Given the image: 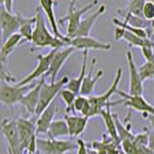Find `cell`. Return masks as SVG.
<instances>
[{
  "label": "cell",
  "instance_id": "41",
  "mask_svg": "<svg viewBox=\"0 0 154 154\" xmlns=\"http://www.w3.org/2000/svg\"><path fill=\"white\" fill-rule=\"evenodd\" d=\"M119 154H125L123 151H122V148H120V150H119Z\"/></svg>",
  "mask_w": 154,
  "mask_h": 154
},
{
  "label": "cell",
  "instance_id": "26",
  "mask_svg": "<svg viewBox=\"0 0 154 154\" xmlns=\"http://www.w3.org/2000/svg\"><path fill=\"white\" fill-rule=\"evenodd\" d=\"M36 18L35 17H24L23 21L21 23L20 27H19L18 33L20 34L23 41L31 42L32 40V35H33V30H34V25H35Z\"/></svg>",
  "mask_w": 154,
  "mask_h": 154
},
{
  "label": "cell",
  "instance_id": "6",
  "mask_svg": "<svg viewBox=\"0 0 154 154\" xmlns=\"http://www.w3.org/2000/svg\"><path fill=\"white\" fill-rule=\"evenodd\" d=\"M35 86V84H30L26 86H18L12 85L11 83L1 82L0 85V103L7 106V107H13L20 101L27 91Z\"/></svg>",
  "mask_w": 154,
  "mask_h": 154
},
{
  "label": "cell",
  "instance_id": "27",
  "mask_svg": "<svg viewBox=\"0 0 154 154\" xmlns=\"http://www.w3.org/2000/svg\"><path fill=\"white\" fill-rule=\"evenodd\" d=\"M144 0H129L127 7L122 10H118V14L120 16L123 14H131L133 16L143 17V7L144 4Z\"/></svg>",
  "mask_w": 154,
  "mask_h": 154
},
{
  "label": "cell",
  "instance_id": "25",
  "mask_svg": "<svg viewBox=\"0 0 154 154\" xmlns=\"http://www.w3.org/2000/svg\"><path fill=\"white\" fill-rule=\"evenodd\" d=\"M23 41V38L21 37V35L19 33L14 34L13 36H11L10 38H8L6 41L3 42V45L0 48V54H1L2 58L6 61L7 58L12 54V52L16 49V47L21 43Z\"/></svg>",
  "mask_w": 154,
  "mask_h": 154
},
{
  "label": "cell",
  "instance_id": "7",
  "mask_svg": "<svg viewBox=\"0 0 154 154\" xmlns=\"http://www.w3.org/2000/svg\"><path fill=\"white\" fill-rule=\"evenodd\" d=\"M24 17L20 14L8 12L4 7L0 8V37L3 42L14 34L18 33Z\"/></svg>",
  "mask_w": 154,
  "mask_h": 154
},
{
  "label": "cell",
  "instance_id": "11",
  "mask_svg": "<svg viewBox=\"0 0 154 154\" xmlns=\"http://www.w3.org/2000/svg\"><path fill=\"white\" fill-rule=\"evenodd\" d=\"M116 94H118L122 97V104L126 107L131 108L137 112L142 113L143 116H146L147 118L148 115H154V106L148 103L147 101L143 98V95H131L129 94L124 93V91L117 90Z\"/></svg>",
  "mask_w": 154,
  "mask_h": 154
},
{
  "label": "cell",
  "instance_id": "30",
  "mask_svg": "<svg viewBox=\"0 0 154 154\" xmlns=\"http://www.w3.org/2000/svg\"><path fill=\"white\" fill-rule=\"evenodd\" d=\"M140 76L143 81L154 78V59L150 61H146V63L138 69Z\"/></svg>",
  "mask_w": 154,
  "mask_h": 154
},
{
  "label": "cell",
  "instance_id": "12",
  "mask_svg": "<svg viewBox=\"0 0 154 154\" xmlns=\"http://www.w3.org/2000/svg\"><path fill=\"white\" fill-rule=\"evenodd\" d=\"M75 49L71 46H66L63 47L61 49H58L54 56L52 58L51 64L49 66V69L46 72V74L45 75V78H49L50 83H54L56 82V77L59 73V71L64 66L66 61L69 59V57L72 54Z\"/></svg>",
  "mask_w": 154,
  "mask_h": 154
},
{
  "label": "cell",
  "instance_id": "43",
  "mask_svg": "<svg viewBox=\"0 0 154 154\" xmlns=\"http://www.w3.org/2000/svg\"><path fill=\"white\" fill-rule=\"evenodd\" d=\"M150 1H152V2H153V3H154V0H150Z\"/></svg>",
  "mask_w": 154,
  "mask_h": 154
},
{
  "label": "cell",
  "instance_id": "2",
  "mask_svg": "<svg viewBox=\"0 0 154 154\" xmlns=\"http://www.w3.org/2000/svg\"><path fill=\"white\" fill-rule=\"evenodd\" d=\"M77 0H70L69 9H67V13L64 17H61L59 19V23L63 24L64 22H66V37L69 38H73L75 37V34L77 29H78L79 24L82 20V17L84 14L88 13L90 10L97 6L99 3V0H91L84 7L80 9L76 8Z\"/></svg>",
  "mask_w": 154,
  "mask_h": 154
},
{
  "label": "cell",
  "instance_id": "18",
  "mask_svg": "<svg viewBox=\"0 0 154 154\" xmlns=\"http://www.w3.org/2000/svg\"><path fill=\"white\" fill-rule=\"evenodd\" d=\"M38 3H40L41 10L46 16L48 21L50 23L53 35L56 38H61V40H67L69 38L63 35L59 30V27H58V22L56 20V16L54 12V7L57 4L55 0H38Z\"/></svg>",
  "mask_w": 154,
  "mask_h": 154
},
{
  "label": "cell",
  "instance_id": "23",
  "mask_svg": "<svg viewBox=\"0 0 154 154\" xmlns=\"http://www.w3.org/2000/svg\"><path fill=\"white\" fill-rule=\"evenodd\" d=\"M88 50H84L83 51V59H82V65H81V69L80 72L77 77H73V78H69L67 84L66 85V88L69 89V91H73L76 94H79L80 93V89H81V85L82 82H83L85 76L87 74V66H88Z\"/></svg>",
  "mask_w": 154,
  "mask_h": 154
},
{
  "label": "cell",
  "instance_id": "15",
  "mask_svg": "<svg viewBox=\"0 0 154 154\" xmlns=\"http://www.w3.org/2000/svg\"><path fill=\"white\" fill-rule=\"evenodd\" d=\"M95 64H96V60L95 59L91 60L89 72L86 74L83 82H82V85H81L79 94L86 96V97H90V96L94 95L95 85H96V83H97V81L103 76V70L102 69L97 70L96 71V73L94 75H93V71H94V69L95 66Z\"/></svg>",
  "mask_w": 154,
  "mask_h": 154
},
{
  "label": "cell",
  "instance_id": "35",
  "mask_svg": "<svg viewBox=\"0 0 154 154\" xmlns=\"http://www.w3.org/2000/svg\"><path fill=\"white\" fill-rule=\"evenodd\" d=\"M76 143H77V154H88L87 144L83 139H78Z\"/></svg>",
  "mask_w": 154,
  "mask_h": 154
},
{
  "label": "cell",
  "instance_id": "5",
  "mask_svg": "<svg viewBox=\"0 0 154 154\" xmlns=\"http://www.w3.org/2000/svg\"><path fill=\"white\" fill-rule=\"evenodd\" d=\"M122 69L119 67L116 72V76L113 80L112 85L107 90V91L99 95H91L89 97L90 102V113H89V119L93 118L94 116L100 115L102 110L106 107L108 102H110V98L114 94H116V91L119 89V84L122 80Z\"/></svg>",
  "mask_w": 154,
  "mask_h": 154
},
{
  "label": "cell",
  "instance_id": "14",
  "mask_svg": "<svg viewBox=\"0 0 154 154\" xmlns=\"http://www.w3.org/2000/svg\"><path fill=\"white\" fill-rule=\"evenodd\" d=\"M126 60L129 69V94L131 95H143V81L140 76L139 70L135 64L132 52L126 51Z\"/></svg>",
  "mask_w": 154,
  "mask_h": 154
},
{
  "label": "cell",
  "instance_id": "20",
  "mask_svg": "<svg viewBox=\"0 0 154 154\" xmlns=\"http://www.w3.org/2000/svg\"><path fill=\"white\" fill-rule=\"evenodd\" d=\"M115 40L116 41L124 40L130 46H135L139 48H142L144 45H148L154 43V42L150 40V38H140L137 35H135V34L128 32L119 27H116L115 29Z\"/></svg>",
  "mask_w": 154,
  "mask_h": 154
},
{
  "label": "cell",
  "instance_id": "16",
  "mask_svg": "<svg viewBox=\"0 0 154 154\" xmlns=\"http://www.w3.org/2000/svg\"><path fill=\"white\" fill-rule=\"evenodd\" d=\"M46 79L45 77H42V78L38 80V83L35 84V86L29 90L27 93L23 95V97L20 101V104L23 106V108L25 109L29 114L35 115L36 113V109L38 103V99H40V91L41 88Z\"/></svg>",
  "mask_w": 154,
  "mask_h": 154
},
{
  "label": "cell",
  "instance_id": "4",
  "mask_svg": "<svg viewBox=\"0 0 154 154\" xmlns=\"http://www.w3.org/2000/svg\"><path fill=\"white\" fill-rule=\"evenodd\" d=\"M69 78L67 76H64L60 80H58L54 83H47L46 80L43 82L40 91V99L36 109L35 115H40L46 107H48L53 101L55 100L57 94H60V91L64 89V87L67 84Z\"/></svg>",
  "mask_w": 154,
  "mask_h": 154
},
{
  "label": "cell",
  "instance_id": "33",
  "mask_svg": "<svg viewBox=\"0 0 154 154\" xmlns=\"http://www.w3.org/2000/svg\"><path fill=\"white\" fill-rule=\"evenodd\" d=\"M143 16L146 20H154V3L152 1H146L143 7Z\"/></svg>",
  "mask_w": 154,
  "mask_h": 154
},
{
  "label": "cell",
  "instance_id": "32",
  "mask_svg": "<svg viewBox=\"0 0 154 154\" xmlns=\"http://www.w3.org/2000/svg\"><path fill=\"white\" fill-rule=\"evenodd\" d=\"M0 81L1 82H6V83H16V78L10 73V72L6 69L5 66V60L2 58L1 54H0Z\"/></svg>",
  "mask_w": 154,
  "mask_h": 154
},
{
  "label": "cell",
  "instance_id": "37",
  "mask_svg": "<svg viewBox=\"0 0 154 154\" xmlns=\"http://www.w3.org/2000/svg\"><path fill=\"white\" fill-rule=\"evenodd\" d=\"M147 147L154 151V130L148 131V144Z\"/></svg>",
  "mask_w": 154,
  "mask_h": 154
},
{
  "label": "cell",
  "instance_id": "19",
  "mask_svg": "<svg viewBox=\"0 0 154 154\" xmlns=\"http://www.w3.org/2000/svg\"><path fill=\"white\" fill-rule=\"evenodd\" d=\"M105 11H106V6L102 4L97 8V10H96L95 12H94L93 14H90V16H88L85 18H82L74 38L90 36L91 31V29H93L94 23L99 18V17L102 16V14L105 13Z\"/></svg>",
  "mask_w": 154,
  "mask_h": 154
},
{
  "label": "cell",
  "instance_id": "29",
  "mask_svg": "<svg viewBox=\"0 0 154 154\" xmlns=\"http://www.w3.org/2000/svg\"><path fill=\"white\" fill-rule=\"evenodd\" d=\"M113 23L115 24L117 27H119V28H122L124 30H126L128 32H131L135 35H137L138 37L140 38H149L148 36H147V33L146 30H143V29H140V28H136V27H133L131 25H129L128 23L124 22L123 20H120V19L115 17L113 18Z\"/></svg>",
  "mask_w": 154,
  "mask_h": 154
},
{
  "label": "cell",
  "instance_id": "28",
  "mask_svg": "<svg viewBox=\"0 0 154 154\" xmlns=\"http://www.w3.org/2000/svg\"><path fill=\"white\" fill-rule=\"evenodd\" d=\"M72 112L80 113L81 116L89 118L90 113V102L89 97H86L81 94H78L74 99L73 105H72Z\"/></svg>",
  "mask_w": 154,
  "mask_h": 154
},
{
  "label": "cell",
  "instance_id": "9",
  "mask_svg": "<svg viewBox=\"0 0 154 154\" xmlns=\"http://www.w3.org/2000/svg\"><path fill=\"white\" fill-rule=\"evenodd\" d=\"M77 148V143L69 140L37 139V150L42 154H66Z\"/></svg>",
  "mask_w": 154,
  "mask_h": 154
},
{
  "label": "cell",
  "instance_id": "24",
  "mask_svg": "<svg viewBox=\"0 0 154 154\" xmlns=\"http://www.w3.org/2000/svg\"><path fill=\"white\" fill-rule=\"evenodd\" d=\"M47 135L50 139H59L62 137L69 136V128H67L65 119L53 120L47 131Z\"/></svg>",
  "mask_w": 154,
  "mask_h": 154
},
{
  "label": "cell",
  "instance_id": "36",
  "mask_svg": "<svg viewBox=\"0 0 154 154\" xmlns=\"http://www.w3.org/2000/svg\"><path fill=\"white\" fill-rule=\"evenodd\" d=\"M0 3L3 4V7L6 9L8 12L13 13V3H14V0H0Z\"/></svg>",
  "mask_w": 154,
  "mask_h": 154
},
{
  "label": "cell",
  "instance_id": "31",
  "mask_svg": "<svg viewBox=\"0 0 154 154\" xmlns=\"http://www.w3.org/2000/svg\"><path fill=\"white\" fill-rule=\"evenodd\" d=\"M61 98L63 99V101L65 102L66 106V113H70L72 111V105H73L74 99L76 98V96L78 94H76L73 91H69V89H63L60 94Z\"/></svg>",
  "mask_w": 154,
  "mask_h": 154
},
{
  "label": "cell",
  "instance_id": "34",
  "mask_svg": "<svg viewBox=\"0 0 154 154\" xmlns=\"http://www.w3.org/2000/svg\"><path fill=\"white\" fill-rule=\"evenodd\" d=\"M141 51L146 61H150L154 59V43L143 46L141 48Z\"/></svg>",
  "mask_w": 154,
  "mask_h": 154
},
{
  "label": "cell",
  "instance_id": "1",
  "mask_svg": "<svg viewBox=\"0 0 154 154\" xmlns=\"http://www.w3.org/2000/svg\"><path fill=\"white\" fill-rule=\"evenodd\" d=\"M36 21L34 25L31 43L34 48H45L50 47L52 49H61L63 47L69 46V38L61 40L56 38L46 27V23L43 17V13L40 7L36 9Z\"/></svg>",
  "mask_w": 154,
  "mask_h": 154
},
{
  "label": "cell",
  "instance_id": "38",
  "mask_svg": "<svg viewBox=\"0 0 154 154\" xmlns=\"http://www.w3.org/2000/svg\"><path fill=\"white\" fill-rule=\"evenodd\" d=\"M147 119H148L149 123H150V125H151V127L154 130V115H148Z\"/></svg>",
  "mask_w": 154,
  "mask_h": 154
},
{
  "label": "cell",
  "instance_id": "44",
  "mask_svg": "<svg viewBox=\"0 0 154 154\" xmlns=\"http://www.w3.org/2000/svg\"><path fill=\"white\" fill-rule=\"evenodd\" d=\"M153 80H154V78H153ZM153 106H154V105H153Z\"/></svg>",
  "mask_w": 154,
  "mask_h": 154
},
{
  "label": "cell",
  "instance_id": "8",
  "mask_svg": "<svg viewBox=\"0 0 154 154\" xmlns=\"http://www.w3.org/2000/svg\"><path fill=\"white\" fill-rule=\"evenodd\" d=\"M0 130L6 140L8 154H24L19 141L16 119H4L0 122Z\"/></svg>",
  "mask_w": 154,
  "mask_h": 154
},
{
  "label": "cell",
  "instance_id": "42",
  "mask_svg": "<svg viewBox=\"0 0 154 154\" xmlns=\"http://www.w3.org/2000/svg\"><path fill=\"white\" fill-rule=\"evenodd\" d=\"M26 154H33V153H31V152H27Z\"/></svg>",
  "mask_w": 154,
  "mask_h": 154
},
{
  "label": "cell",
  "instance_id": "3",
  "mask_svg": "<svg viewBox=\"0 0 154 154\" xmlns=\"http://www.w3.org/2000/svg\"><path fill=\"white\" fill-rule=\"evenodd\" d=\"M19 141L23 151L35 154L37 151V132L36 122L32 119L17 118L16 119Z\"/></svg>",
  "mask_w": 154,
  "mask_h": 154
},
{
  "label": "cell",
  "instance_id": "21",
  "mask_svg": "<svg viewBox=\"0 0 154 154\" xmlns=\"http://www.w3.org/2000/svg\"><path fill=\"white\" fill-rule=\"evenodd\" d=\"M70 137H78L83 134L89 122L88 117L76 115H66L65 117Z\"/></svg>",
  "mask_w": 154,
  "mask_h": 154
},
{
  "label": "cell",
  "instance_id": "13",
  "mask_svg": "<svg viewBox=\"0 0 154 154\" xmlns=\"http://www.w3.org/2000/svg\"><path fill=\"white\" fill-rule=\"evenodd\" d=\"M69 45L73 47L75 50H105L109 51L112 49L111 43L100 42L96 38L88 36V37H76L69 38Z\"/></svg>",
  "mask_w": 154,
  "mask_h": 154
},
{
  "label": "cell",
  "instance_id": "10",
  "mask_svg": "<svg viewBox=\"0 0 154 154\" xmlns=\"http://www.w3.org/2000/svg\"><path fill=\"white\" fill-rule=\"evenodd\" d=\"M58 49H52L49 51L45 55H38L37 56V60H38V64L36 67L30 73H29L26 77H24L22 80H20L17 83L18 86H26V85H30L32 84V82L34 80H36L38 78H41V77H45L46 74V72L49 69V66L51 64L52 58L54 56L55 52Z\"/></svg>",
  "mask_w": 154,
  "mask_h": 154
},
{
  "label": "cell",
  "instance_id": "22",
  "mask_svg": "<svg viewBox=\"0 0 154 154\" xmlns=\"http://www.w3.org/2000/svg\"><path fill=\"white\" fill-rule=\"evenodd\" d=\"M113 106L112 102H108L104 110H102V112L100 113V116L102 117V119L104 122L105 127H106V131H107L109 138L112 140L113 142L119 143V139L118 136V132H117V128H116V122H115V119L112 111H111V107Z\"/></svg>",
  "mask_w": 154,
  "mask_h": 154
},
{
  "label": "cell",
  "instance_id": "40",
  "mask_svg": "<svg viewBox=\"0 0 154 154\" xmlns=\"http://www.w3.org/2000/svg\"><path fill=\"white\" fill-rule=\"evenodd\" d=\"M152 38L154 40V20H153V24H152Z\"/></svg>",
  "mask_w": 154,
  "mask_h": 154
},
{
  "label": "cell",
  "instance_id": "39",
  "mask_svg": "<svg viewBox=\"0 0 154 154\" xmlns=\"http://www.w3.org/2000/svg\"><path fill=\"white\" fill-rule=\"evenodd\" d=\"M88 154H97V152H96V150H94V149L91 148V149H88Z\"/></svg>",
  "mask_w": 154,
  "mask_h": 154
},
{
  "label": "cell",
  "instance_id": "17",
  "mask_svg": "<svg viewBox=\"0 0 154 154\" xmlns=\"http://www.w3.org/2000/svg\"><path fill=\"white\" fill-rule=\"evenodd\" d=\"M58 110V104L54 100L53 102L46 107L42 112L38 115V118L36 122V132L38 134H47L50 124L54 120V117Z\"/></svg>",
  "mask_w": 154,
  "mask_h": 154
}]
</instances>
